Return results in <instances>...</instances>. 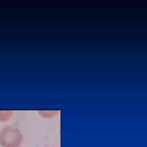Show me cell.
<instances>
[{"instance_id": "obj_1", "label": "cell", "mask_w": 147, "mask_h": 147, "mask_svg": "<svg viewBox=\"0 0 147 147\" xmlns=\"http://www.w3.org/2000/svg\"><path fill=\"white\" fill-rule=\"evenodd\" d=\"M23 139L22 132L16 127L6 126L0 131V145L2 147H20Z\"/></svg>"}, {"instance_id": "obj_2", "label": "cell", "mask_w": 147, "mask_h": 147, "mask_svg": "<svg viewBox=\"0 0 147 147\" xmlns=\"http://www.w3.org/2000/svg\"><path fill=\"white\" fill-rule=\"evenodd\" d=\"M12 111L8 110H0V122H6L11 119Z\"/></svg>"}, {"instance_id": "obj_3", "label": "cell", "mask_w": 147, "mask_h": 147, "mask_svg": "<svg viewBox=\"0 0 147 147\" xmlns=\"http://www.w3.org/2000/svg\"><path fill=\"white\" fill-rule=\"evenodd\" d=\"M38 113L43 119H51L55 117L57 112L56 110H39Z\"/></svg>"}]
</instances>
